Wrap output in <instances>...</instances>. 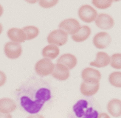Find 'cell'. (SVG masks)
<instances>
[{"label":"cell","instance_id":"obj_22","mask_svg":"<svg viewBox=\"0 0 121 118\" xmlns=\"http://www.w3.org/2000/svg\"><path fill=\"white\" fill-rule=\"evenodd\" d=\"M110 65L115 69H121V53L113 54L110 58Z\"/></svg>","mask_w":121,"mask_h":118},{"label":"cell","instance_id":"obj_8","mask_svg":"<svg viewBox=\"0 0 121 118\" xmlns=\"http://www.w3.org/2000/svg\"><path fill=\"white\" fill-rule=\"evenodd\" d=\"M81 76L83 82L99 83L101 75L99 70L94 68L87 67L82 72Z\"/></svg>","mask_w":121,"mask_h":118},{"label":"cell","instance_id":"obj_24","mask_svg":"<svg viewBox=\"0 0 121 118\" xmlns=\"http://www.w3.org/2000/svg\"><path fill=\"white\" fill-rule=\"evenodd\" d=\"M58 1H43V0H41L39 1V5L42 7L43 8H50L55 6Z\"/></svg>","mask_w":121,"mask_h":118},{"label":"cell","instance_id":"obj_19","mask_svg":"<svg viewBox=\"0 0 121 118\" xmlns=\"http://www.w3.org/2000/svg\"><path fill=\"white\" fill-rule=\"evenodd\" d=\"M59 54V48L56 45L52 44L46 46L42 51L43 56L50 60L56 59Z\"/></svg>","mask_w":121,"mask_h":118},{"label":"cell","instance_id":"obj_21","mask_svg":"<svg viewBox=\"0 0 121 118\" xmlns=\"http://www.w3.org/2000/svg\"><path fill=\"white\" fill-rule=\"evenodd\" d=\"M109 81L112 86L121 87V72H115L111 73L109 75Z\"/></svg>","mask_w":121,"mask_h":118},{"label":"cell","instance_id":"obj_2","mask_svg":"<svg viewBox=\"0 0 121 118\" xmlns=\"http://www.w3.org/2000/svg\"><path fill=\"white\" fill-rule=\"evenodd\" d=\"M73 111L79 118H98L97 111L91 107H88L87 101L84 100L78 101L73 106Z\"/></svg>","mask_w":121,"mask_h":118},{"label":"cell","instance_id":"obj_27","mask_svg":"<svg viewBox=\"0 0 121 118\" xmlns=\"http://www.w3.org/2000/svg\"><path fill=\"white\" fill-rule=\"evenodd\" d=\"M98 118H110V117L106 113H101L99 114Z\"/></svg>","mask_w":121,"mask_h":118},{"label":"cell","instance_id":"obj_17","mask_svg":"<svg viewBox=\"0 0 121 118\" xmlns=\"http://www.w3.org/2000/svg\"><path fill=\"white\" fill-rule=\"evenodd\" d=\"M91 33V30L90 27L87 26H81L77 33L72 35L71 38L76 42H82L87 39Z\"/></svg>","mask_w":121,"mask_h":118},{"label":"cell","instance_id":"obj_7","mask_svg":"<svg viewBox=\"0 0 121 118\" xmlns=\"http://www.w3.org/2000/svg\"><path fill=\"white\" fill-rule=\"evenodd\" d=\"M22 47L20 44L15 42H8L5 45L4 52L6 57L10 59H17L22 53Z\"/></svg>","mask_w":121,"mask_h":118},{"label":"cell","instance_id":"obj_20","mask_svg":"<svg viewBox=\"0 0 121 118\" xmlns=\"http://www.w3.org/2000/svg\"><path fill=\"white\" fill-rule=\"evenodd\" d=\"M26 36V40H31L36 37L39 34V31L37 27L34 26H27L22 29Z\"/></svg>","mask_w":121,"mask_h":118},{"label":"cell","instance_id":"obj_9","mask_svg":"<svg viewBox=\"0 0 121 118\" xmlns=\"http://www.w3.org/2000/svg\"><path fill=\"white\" fill-rule=\"evenodd\" d=\"M111 42V37L105 32H101L96 34L93 38V44L96 48L100 49L106 48Z\"/></svg>","mask_w":121,"mask_h":118},{"label":"cell","instance_id":"obj_10","mask_svg":"<svg viewBox=\"0 0 121 118\" xmlns=\"http://www.w3.org/2000/svg\"><path fill=\"white\" fill-rule=\"evenodd\" d=\"M96 25L103 30H109L114 26V20L110 15L106 13H100L95 20Z\"/></svg>","mask_w":121,"mask_h":118},{"label":"cell","instance_id":"obj_4","mask_svg":"<svg viewBox=\"0 0 121 118\" xmlns=\"http://www.w3.org/2000/svg\"><path fill=\"white\" fill-rule=\"evenodd\" d=\"M68 34L61 29L54 30L49 34L47 37L48 43L58 46H62L67 43Z\"/></svg>","mask_w":121,"mask_h":118},{"label":"cell","instance_id":"obj_18","mask_svg":"<svg viewBox=\"0 0 121 118\" xmlns=\"http://www.w3.org/2000/svg\"><path fill=\"white\" fill-rule=\"evenodd\" d=\"M109 114L114 117H119L121 116V101L113 99L109 101L107 106Z\"/></svg>","mask_w":121,"mask_h":118},{"label":"cell","instance_id":"obj_13","mask_svg":"<svg viewBox=\"0 0 121 118\" xmlns=\"http://www.w3.org/2000/svg\"><path fill=\"white\" fill-rule=\"evenodd\" d=\"M110 62V57L109 55L104 52H98L96 55V59L94 61L90 63V65L97 68L107 66Z\"/></svg>","mask_w":121,"mask_h":118},{"label":"cell","instance_id":"obj_15","mask_svg":"<svg viewBox=\"0 0 121 118\" xmlns=\"http://www.w3.org/2000/svg\"><path fill=\"white\" fill-rule=\"evenodd\" d=\"M57 63L65 65L69 70H72L77 64V60L73 55L66 53L62 55L57 60Z\"/></svg>","mask_w":121,"mask_h":118},{"label":"cell","instance_id":"obj_29","mask_svg":"<svg viewBox=\"0 0 121 118\" xmlns=\"http://www.w3.org/2000/svg\"><path fill=\"white\" fill-rule=\"evenodd\" d=\"M4 9L0 5V17H1V16L3 15V13Z\"/></svg>","mask_w":121,"mask_h":118},{"label":"cell","instance_id":"obj_6","mask_svg":"<svg viewBox=\"0 0 121 118\" xmlns=\"http://www.w3.org/2000/svg\"><path fill=\"white\" fill-rule=\"evenodd\" d=\"M59 28L70 35H74L78 32L81 26L78 21L75 19H67L62 21L59 24Z\"/></svg>","mask_w":121,"mask_h":118},{"label":"cell","instance_id":"obj_5","mask_svg":"<svg viewBox=\"0 0 121 118\" xmlns=\"http://www.w3.org/2000/svg\"><path fill=\"white\" fill-rule=\"evenodd\" d=\"M78 15L80 19L84 22L91 23L96 19L97 13L90 5H84L79 9Z\"/></svg>","mask_w":121,"mask_h":118},{"label":"cell","instance_id":"obj_3","mask_svg":"<svg viewBox=\"0 0 121 118\" xmlns=\"http://www.w3.org/2000/svg\"><path fill=\"white\" fill-rule=\"evenodd\" d=\"M54 65L51 60L44 58L38 61L35 65V69L38 75L42 77L52 74L54 70Z\"/></svg>","mask_w":121,"mask_h":118},{"label":"cell","instance_id":"obj_26","mask_svg":"<svg viewBox=\"0 0 121 118\" xmlns=\"http://www.w3.org/2000/svg\"><path fill=\"white\" fill-rule=\"evenodd\" d=\"M0 118H12V116L9 114H4L0 112Z\"/></svg>","mask_w":121,"mask_h":118},{"label":"cell","instance_id":"obj_16","mask_svg":"<svg viewBox=\"0 0 121 118\" xmlns=\"http://www.w3.org/2000/svg\"><path fill=\"white\" fill-rule=\"evenodd\" d=\"M17 105L13 100L9 98L0 99V112L4 114H9L15 111Z\"/></svg>","mask_w":121,"mask_h":118},{"label":"cell","instance_id":"obj_25","mask_svg":"<svg viewBox=\"0 0 121 118\" xmlns=\"http://www.w3.org/2000/svg\"><path fill=\"white\" fill-rule=\"evenodd\" d=\"M6 81V76L4 72L0 70V87L4 86Z\"/></svg>","mask_w":121,"mask_h":118},{"label":"cell","instance_id":"obj_11","mask_svg":"<svg viewBox=\"0 0 121 118\" xmlns=\"http://www.w3.org/2000/svg\"><path fill=\"white\" fill-rule=\"evenodd\" d=\"M69 70L65 65L57 63L54 65V68L52 75L54 78L60 81L66 80L69 77Z\"/></svg>","mask_w":121,"mask_h":118},{"label":"cell","instance_id":"obj_14","mask_svg":"<svg viewBox=\"0 0 121 118\" xmlns=\"http://www.w3.org/2000/svg\"><path fill=\"white\" fill-rule=\"evenodd\" d=\"M8 37L15 43H23L26 40V36L22 30L16 27L9 29L7 33Z\"/></svg>","mask_w":121,"mask_h":118},{"label":"cell","instance_id":"obj_28","mask_svg":"<svg viewBox=\"0 0 121 118\" xmlns=\"http://www.w3.org/2000/svg\"><path fill=\"white\" fill-rule=\"evenodd\" d=\"M27 118H44V117L40 114H35L30 116Z\"/></svg>","mask_w":121,"mask_h":118},{"label":"cell","instance_id":"obj_30","mask_svg":"<svg viewBox=\"0 0 121 118\" xmlns=\"http://www.w3.org/2000/svg\"><path fill=\"white\" fill-rule=\"evenodd\" d=\"M3 31V26L2 24L0 23V34H1V33Z\"/></svg>","mask_w":121,"mask_h":118},{"label":"cell","instance_id":"obj_12","mask_svg":"<svg viewBox=\"0 0 121 118\" xmlns=\"http://www.w3.org/2000/svg\"><path fill=\"white\" fill-rule=\"evenodd\" d=\"M99 88V83L83 82L80 87V91L84 96H91L98 92Z\"/></svg>","mask_w":121,"mask_h":118},{"label":"cell","instance_id":"obj_23","mask_svg":"<svg viewBox=\"0 0 121 118\" xmlns=\"http://www.w3.org/2000/svg\"><path fill=\"white\" fill-rule=\"evenodd\" d=\"M92 2L98 9H104L110 7L113 1L112 0H93Z\"/></svg>","mask_w":121,"mask_h":118},{"label":"cell","instance_id":"obj_1","mask_svg":"<svg viewBox=\"0 0 121 118\" xmlns=\"http://www.w3.org/2000/svg\"><path fill=\"white\" fill-rule=\"evenodd\" d=\"M51 97L50 90L42 87L36 93L34 100L26 96H23L20 98V104L22 107L28 113L36 114L40 111L46 101H48Z\"/></svg>","mask_w":121,"mask_h":118}]
</instances>
